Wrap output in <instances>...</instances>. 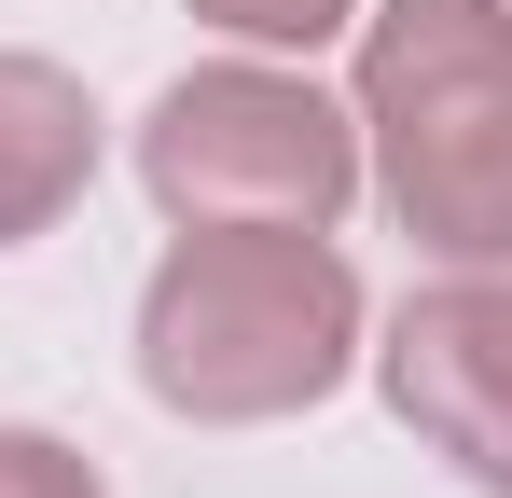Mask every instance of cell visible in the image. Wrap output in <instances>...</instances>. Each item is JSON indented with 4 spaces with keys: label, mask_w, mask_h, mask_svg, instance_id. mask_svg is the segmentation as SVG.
<instances>
[{
    "label": "cell",
    "mask_w": 512,
    "mask_h": 498,
    "mask_svg": "<svg viewBox=\"0 0 512 498\" xmlns=\"http://www.w3.org/2000/svg\"><path fill=\"white\" fill-rule=\"evenodd\" d=\"M360 360V277L333 236L263 222H180V249L139 291V388L194 429H263L346 388Z\"/></svg>",
    "instance_id": "obj_1"
},
{
    "label": "cell",
    "mask_w": 512,
    "mask_h": 498,
    "mask_svg": "<svg viewBox=\"0 0 512 498\" xmlns=\"http://www.w3.org/2000/svg\"><path fill=\"white\" fill-rule=\"evenodd\" d=\"M346 111L429 263H512V0H360Z\"/></svg>",
    "instance_id": "obj_2"
},
{
    "label": "cell",
    "mask_w": 512,
    "mask_h": 498,
    "mask_svg": "<svg viewBox=\"0 0 512 498\" xmlns=\"http://www.w3.org/2000/svg\"><path fill=\"white\" fill-rule=\"evenodd\" d=\"M139 180L167 222H263V236H333L360 194V111L319 97L277 56L180 70L139 111Z\"/></svg>",
    "instance_id": "obj_3"
},
{
    "label": "cell",
    "mask_w": 512,
    "mask_h": 498,
    "mask_svg": "<svg viewBox=\"0 0 512 498\" xmlns=\"http://www.w3.org/2000/svg\"><path fill=\"white\" fill-rule=\"evenodd\" d=\"M374 374H388V415L416 429L457 485L512 498V277L499 263H457V277L402 291Z\"/></svg>",
    "instance_id": "obj_4"
},
{
    "label": "cell",
    "mask_w": 512,
    "mask_h": 498,
    "mask_svg": "<svg viewBox=\"0 0 512 498\" xmlns=\"http://www.w3.org/2000/svg\"><path fill=\"white\" fill-rule=\"evenodd\" d=\"M97 180V97L56 56H0V249L56 236Z\"/></svg>",
    "instance_id": "obj_5"
},
{
    "label": "cell",
    "mask_w": 512,
    "mask_h": 498,
    "mask_svg": "<svg viewBox=\"0 0 512 498\" xmlns=\"http://www.w3.org/2000/svg\"><path fill=\"white\" fill-rule=\"evenodd\" d=\"M208 28H236V42H263V56H305V42H333V28H360V0H194Z\"/></svg>",
    "instance_id": "obj_6"
},
{
    "label": "cell",
    "mask_w": 512,
    "mask_h": 498,
    "mask_svg": "<svg viewBox=\"0 0 512 498\" xmlns=\"http://www.w3.org/2000/svg\"><path fill=\"white\" fill-rule=\"evenodd\" d=\"M0 498H111V485H97L84 443H56V429H0Z\"/></svg>",
    "instance_id": "obj_7"
}]
</instances>
